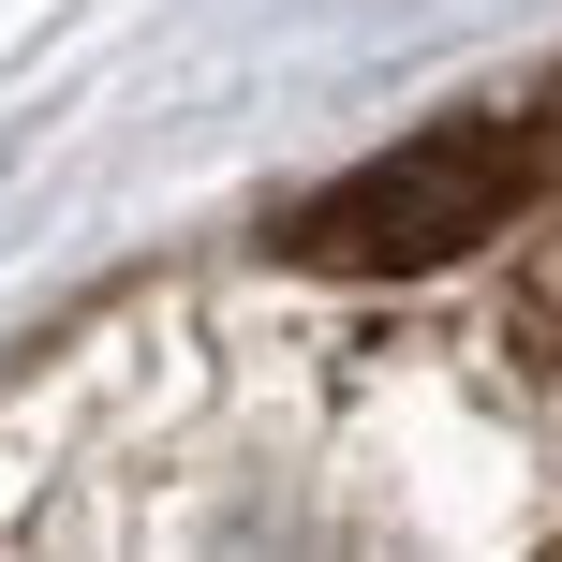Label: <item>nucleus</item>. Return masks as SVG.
Instances as JSON below:
<instances>
[{
	"label": "nucleus",
	"mask_w": 562,
	"mask_h": 562,
	"mask_svg": "<svg viewBox=\"0 0 562 562\" xmlns=\"http://www.w3.org/2000/svg\"><path fill=\"white\" fill-rule=\"evenodd\" d=\"M518 178H533L518 119H445V134H415V148H370V164L326 178L311 207H281V252H296V267H356V281L459 267L518 207Z\"/></svg>",
	"instance_id": "1"
}]
</instances>
